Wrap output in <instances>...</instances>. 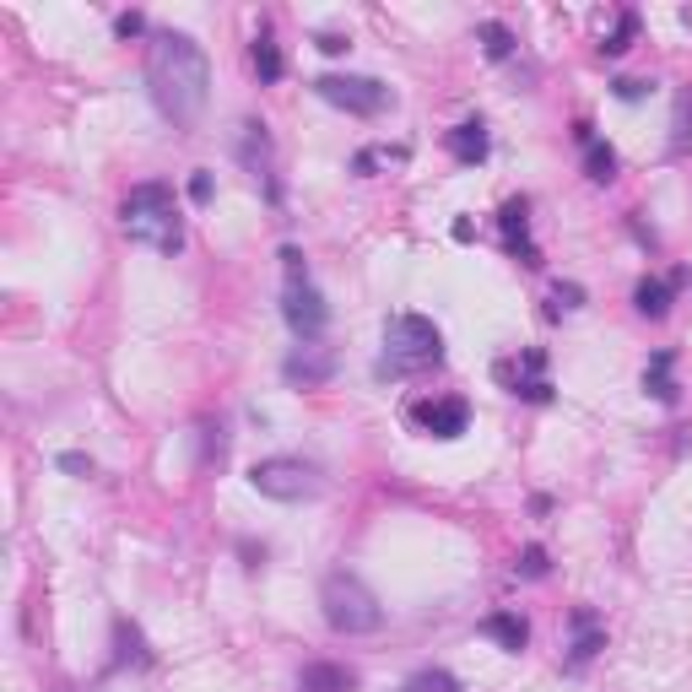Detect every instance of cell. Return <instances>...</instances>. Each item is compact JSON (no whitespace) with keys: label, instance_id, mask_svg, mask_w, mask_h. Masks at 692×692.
Segmentation results:
<instances>
[{"label":"cell","instance_id":"cell-1","mask_svg":"<svg viewBox=\"0 0 692 692\" xmlns=\"http://www.w3.org/2000/svg\"><path fill=\"white\" fill-rule=\"evenodd\" d=\"M146 87L157 109L173 119V130H195V119L211 103V60L190 33H152L146 44Z\"/></svg>","mask_w":692,"mask_h":692},{"label":"cell","instance_id":"cell-2","mask_svg":"<svg viewBox=\"0 0 692 692\" xmlns=\"http://www.w3.org/2000/svg\"><path fill=\"white\" fill-rule=\"evenodd\" d=\"M119 228H125L130 244H146L157 255H179L184 249V217H179V201L163 179H146L125 195L119 206Z\"/></svg>","mask_w":692,"mask_h":692},{"label":"cell","instance_id":"cell-3","mask_svg":"<svg viewBox=\"0 0 692 692\" xmlns=\"http://www.w3.org/2000/svg\"><path fill=\"white\" fill-rule=\"evenodd\" d=\"M444 363V336H438L433 319L422 314H395L390 325H384V357L374 374L379 379H417L428 374V368Z\"/></svg>","mask_w":692,"mask_h":692},{"label":"cell","instance_id":"cell-4","mask_svg":"<svg viewBox=\"0 0 692 692\" xmlns=\"http://www.w3.org/2000/svg\"><path fill=\"white\" fill-rule=\"evenodd\" d=\"M319 606H325V622L336 628L341 638H363V633H379L384 628V606L379 595L368 590L357 574H346V568H336V574H325V584H319Z\"/></svg>","mask_w":692,"mask_h":692},{"label":"cell","instance_id":"cell-5","mask_svg":"<svg viewBox=\"0 0 692 692\" xmlns=\"http://www.w3.org/2000/svg\"><path fill=\"white\" fill-rule=\"evenodd\" d=\"M249 487H255L260 498H276V503H303V498H319V492H325V476L298 455H271V460H255Z\"/></svg>","mask_w":692,"mask_h":692},{"label":"cell","instance_id":"cell-6","mask_svg":"<svg viewBox=\"0 0 692 692\" xmlns=\"http://www.w3.org/2000/svg\"><path fill=\"white\" fill-rule=\"evenodd\" d=\"M314 92L325 103H336V109L357 114V119H374L390 109V87L379 82V76H319Z\"/></svg>","mask_w":692,"mask_h":692},{"label":"cell","instance_id":"cell-7","mask_svg":"<svg viewBox=\"0 0 692 692\" xmlns=\"http://www.w3.org/2000/svg\"><path fill=\"white\" fill-rule=\"evenodd\" d=\"M282 314H287V325H292V336H298V341H319V336H325V325H330V303L319 298V287L309 282V276H303V282H287Z\"/></svg>","mask_w":692,"mask_h":692},{"label":"cell","instance_id":"cell-8","mask_svg":"<svg viewBox=\"0 0 692 692\" xmlns=\"http://www.w3.org/2000/svg\"><path fill=\"white\" fill-rule=\"evenodd\" d=\"M238 163L249 168L255 184H265L271 201H282V184H276V152H271V136H265L260 119H244V125H238Z\"/></svg>","mask_w":692,"mask_h":692},{"label":"cell","instance_id":"cell-9","mask_svg":"<svg viewBox=\"0 0 692 692\" xmlns=\"http://www.w3.org/2000/svg\"><path fill=\"white\" fill-rule=\"evenodd\" d=\"M601 649H606L601 611H595V606H574V611H568V671H584Z\"/></svg>","mask_w":692,"mask_h":692},{"label":"cell","instance_id":"cell-10","mask_svg":"<svg viewBox=\"0 0 692 692\" xmlns=\"http://www.w3.org/2000/svg\"><path fill=\"white\" fill-rule=\"evenodd\" d=\"M330 374H336V357H330L319 341L292 346L287 363H282V379H287V384H303V390H319V384H325Z\"/></svg>","mask_w":692,"mask_h":692},{"label":"cell","instance_id":"cell-11","mask_svg":"<svg viewBox=\"0 0 692 692\" xmlns=\"http://www.w3.org/2000/svg\"><path fill=\"white\" fill-rule=\"evenodd\" d=\"M417 422H422V433H433V438H460L465 428H471V406H465L460 395H444V401H422V406H417Z\"/></svg>","mask_w":692,"mask_h":692},{"label":"cell","instance_id":"cell-12","mask_svg":"<svg viewBox=\"0 0 692 692\" xmlns=\"http://www.w3.org/2000/svg\"><path fill=\"white\" fill-rule=\"evenodd\" d=\"M444 141H449V152H455V163H465V168L487 163V152H492V141H487V125H482V119H465V125H455Z\"/></svg>","mask_w":692,"mask_h":692},{"label":"cell","instance_id":"cell-13","mask_svg":"<svg viewBox=\"0 0 692 692\" xmlns=\"http://www.w3.org/2000/svg\"><path fill=\"white\" fill-rule=\"evenodd\" d=\"M482 638H492L498 649H509V655H519V649L530 644V628L519 611H487L482 617Z\"/></svg>","mask_w":692,"mask_h":692},{"label":"cell","instance_id":"cell-14","mask_svg":"<svg viewBox=\"0 0 692 692\" xmlns=\"http://www.w3.org/2000/svg\"><path fill=\"white\" fill-rule=\"evenodd\" d=\"M352 687H357V676L346 671V665H330V660L303 665V676H298V692H352Z\"/></svg>","mask_w":692,"mask_h":692},{"label":"cell","instance_id":"cell-15","mask_svg":"<svg viewBox=\"0 0 692 692\" xmlns=\"http://www.w3.org/2000/svg\"><path fill=\"white\" fill-rule=\"evenodd\" d=\"M671 368H676V352H655V357H649V368H644V390L655 395L660 406H676V395H682V390H676V379H671Z\"/></svg>","mask_w":692,"mask_h":692},{"label":"cell","instance_id":"cell-16","mask_svg":"<svg viewBox=\"0 0 692 692\" xmlns=\"http://www.w3.org/2000/svg\"><path fill=\"white\" fill-rule=\"evenodd\" d=\"M633 309L644 319H665L671 314V282H655V276H644V282L633 287Z\"/></svg>","mask_w":692,"mask_h":692},{"label":"cell","instance_id":"cell-17","mask_svg":"<svg viewBox=\"0 0 692 692\" xmlns=\"http://www.w3.org/2000/svg\"><path fill=\"white\" fill-rule=\"evenodd\" d=\"M498 228H503V238H509V255L514 249H525L530 244V206L525 201H509L498 211Z\"/></svg>","mask_w":692,"mask_h":692},{"label":"cell","instance_id":"cell-18","mask_svg":"<svg viewBox=\"0 0 692 692\" xmlns=\"http://www.w3.org/2000/svg\"><path fill=\"white\" fill-rule=\"evenodd\" d=\"M249 60H255V71H260V82H265V87H271V82H282V76H287V60H282V49H276L271 38H255Z\"/></svg>","mask_w":692,"mask_h":692},{"label":"cell","instance_id":"cell-19","mask_svg":"<svg viewBox=\"0 0 692 692\" xmlns=\"http://www.w3.org/2000/svg\"><path fill=\"white\" fill-rule=\"evenodd\" d=\"M584 173H590L595 184H611L617 179V152H611L606 141H590L584 146Z\"/></svg>","mask_w":692,"mask_h":692},{"label":"cell","instance_id":"cell-20","mask_svg":"<svg viewBox=\"0 0 692 692\" xmlns=\"http://www.w3.org/2000/svg\"><path fill=\"white\" fill-rule=\"evenodd\" d=\"M692 146V92H676V114H671V157H682Z\"/></svg>","mask_w":692,"mask_h":692},{"label":"cell","instance_id":"cell-21","mask_svg":"<svg viewBox=\"0 0 692 692\" xmlns=\"http://www.w3.org/2000/svg\"><path fill=\"white\" fill-rule=\"evenodd\" d=\"M633 33H638V11H622V17H617V28L606 33L601 55H611V60H617V55H628V49H633Z\"/></svg>","mask_w":692,"mask_h":692},{"label":"cell","instance_id":"cell-22","mask_svg":"<svg viewBox=\"0 0 692 692\" xmlns=\"http://www.w3.org/2000/svg\"><path fill=\"white\" fill-rule=\"evenodd\" d=\"M476 38H482L487 60H509V55H514V33L503 28V22H482V28H476Z\"/></svg>","mask_w":692,"mask_h":692},{"label":"cell","instance_id":"cell-23","mask_svg":"<svg viewBox=\"0 0 692 692\" xmlns=\"http://www.w3.org/2000/svg\"><path fill=\"white\" fill-rule=\"evenodd\" d=\"M401 692H460V682L449 671H417V676H406Z\"/></svg>","mask_w":692,"mask_h":692},{"label":"cell","instance_id":"cell-24","mask_svg":"<svg viewBox=\"0 0 692 692\" xmlns=\"http://www.w3.org/2000/svg\"><path fill=\"white\" fill-rule=\"evenodd\" d=\"M514 395H519V401H530V406H547L552 401V384L547 379H514Z\"/></svg>","mask_w":692,"mask_h":692},{"label":"cell","instance_id":"cell-25","mask_svg":"<svg viewBox=\"0 0 692 692\" xmlns=\"http://www.w3.org/2000/svg\"><path fill=\"white\" fill-rule=\"evenodd\" d=\"M519 574H525V579H547V552L525 547V552H519Z\"/></svg>","mask_w":692,"mask_h":692},{"label":"cell","instance_id":"cell-26","mask_svg":"<svg viewBox=\"0 0 692 692\" xmlns=\"http://www.w3.org/2000/svg\"><path fill=\"white\" fill-rule=\"evenodd\" d=\"M649 92V82H638V76H617V82H611V98H622V103H638Z\"/></svg>","mask_w":692,"mask_h":692},{"label":"cell","instance_id":"cell-27","mask_svg":"<svg viewBox=\"0 0 692 692\" xmlns=\"http://www.w3.org/2000/svg\"><path fill=\"white\" fill-rule=\"evenodd\" d=\"M114 33H119V38H141V33H146V17H141V11H119V17H114Z\"/></svg>","mask_w":692,"mask_h":692},{"label":"cell","instance_id":"cell-28","mask_svg":"<svg viewBox=\"0 0 692 692\" xmlns=\"http://www.w3.org/2000/svg\"><path fill=\"white\" fill-rule=\"evenodd\" d=\"M190 201H195V206H206V201H211V173H206V168H195V173H190Z\"/></svg>","mask_w":692,"mask_h":692},{"label":"cell","instance_id":"cell-29","mask_svg":"<svg viewBox=\"0 0 692 692\" xmlns=\"http://www.w3.org/2000/svg\"><path fill=\"white\" fill-rule=\"evenodd\" d=\"M552 298L563 303V309H579V303H584V287H574V282H557V287H552Z\"/></svg>","mask_w":692,"mask_h":692},{"label":"cell","instance_id":"cell-30","mask_svg":"<svg viewBox=\"0 0 692 692\" xmlns=\"http://www.w3.org/2000/svg\"><path fill=\"white\" fill-rule=\"evenodd\" d=\"M55 465H60V471H71V476H92V460L87 455H71V449H65Z\"/></svg>","mask_w":692,"mask_h":692},{"label":"cell","instance_id":"cell-31","mask_svg":"<svg viewBox=\"0 0 692 692\" xmlns=\"http://www.w3.org/2000/svg\"><path fill=\"white\" fill-rule=\"evenodd\" d=\"M319 49H325V55H346V49H352V44H346L341 33H319Z\"/></svg>","mask_w":692,"mask_h":692},{"label":"cell","instance_id":"cell-32","mask_svg":"<svg viewBox=\"0 0 692 692\" xmlns=\"http://www.w3.org/2000/svg\"><path fill=\"white\" fill-rule=\"evenodd\" d=\"M352 168H357V173H374V168H379V152H357Z\"/></svg>","mask_w":692,"mask_h":692}]
</instances>
